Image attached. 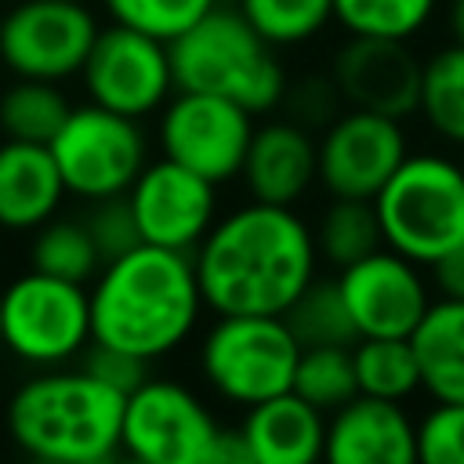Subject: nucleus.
I'll list each match as a JSON object with an SVG mask.
<instances>
[{
  "instance_id": "obj_33",
  "label": "nucleus",
  "mask_w": 464,
  "mask_h": 464,
  "mask_svg": "<svg viewBox=\"0 0 464 464\" xmlns=\"http://www.w3.org/2000/svg\"><path fill=\"white\" fill-rule=\"evenodd\" d=\"M83 221L91 228V239H94L102 261H112V257H120V254H127V250H134L141 243L127 196H112V199L91 203V214Z\"/></svg>"
},
{
  "instance_id": "obj_38",
  "label": "nucleus",
  "mask_w": 464,
  "mask_h": 464,
  "mask_svg": "<svg viewBox=\"0 0 464 464\" xmlns=\"http://www.w3.org/2000/svg\"><path fill=\"white\" fill-rule=\"evenodd\" d=\"M446 22H450V36H453L457 44H464V0H450Z\"/></svg>"
},
{
  "instance_id": "obj_19",
  "label": "nucleus",
  "mask_w": 464,
  "mask_h": 464,
  "mask_svg": "<svg viewBox=\"0 0 464 464\" xmlns=\"http://www.w3.org/2000/svg\"><path fill=\"white\" fill-rule=\"evenodd\" d=\"M65 181L47 145H0V232L25 236L47 225L65 203Z\"/></svg>"
},
{
  "instance_id": "obj_17",
  "label": "nucleus",
  "mask_w": 464,
  "mask_h": 464,
  "mask_svg": "<svg viewBox=\"0 0 464 464\" xmlns=\"http://www.w3.org/2000/svg\"><path fill=\"white\" fill-rule=\"evenodd\" d=\"M323 464H417V417L406 402L355 395L326 413Z\"/></svg>"
},
{
  "instance_id": "obj_39",
  "label": "nucleus",
  "mask_w": 464,
  "mask_h": 464,
  "mask_svg": "<svg viewBox=\"0 0 464 464\" xmlns=\"http://www.w3.org/2000/svg\"><path fill=\"white\" fill-rule=\"evenodd\" d=\"M112 464H145V460H138V457H130V453H123V450H120V453L112 457Z\"/></svg>"
},
{
  "instance_id": "obj_22",
  "label": "nucleus",
  "mask_w": 464,
  "mask_h": 464,
  "mask_svg": "<svg viewBox=\"0 0 464 464\" xmlns=\"http://www.w3.org/2000/svg\"><path fill=\"white\" fill-rule=\"evenodd\" d=\"M417 116L439 141L464 149V44H442L420 62Z\"/></svg>"
},
{
  "instance_id": "obj_40",
  "label": "nucleus",
  "mask_w": 464,
  "mask_h": 464,
  "mask_svg": "<svg viewBox=\"0 0 464 464\" xmlns=\"http://www.w3.org/2000/svg\"><path fill=\"white\" fill-rule=\"evenodd\" d=\"M25 464H58V460H25ZM87 464H112V457H105V460H87Z\"/></svg>"
},
{
  "instance_id": "obj_5",
  "label": "nucleus",
  "mask_w": 464,
  "mask_h": 464,
  "mask_svg": "<svg viewBox=\"0 0 464 464\" xmlns=\"http://www.w3.org/2000/svg\"><path fill=\"white\" fill-rule=\"evenodd\" d=\"M388 250L431 268L464 243V167L446 152H410L373 196Z\"/></svg>"
},
{
  "instance_id": "obj_31",
  "label": "nucleus",
  "mask_w": 464,
  "mask_h": 464,
  "mask_svg": "<svg viewBox=\"0 0 464 464\" xmlns=\"http://www.w3.org/2000/svg\"><path fill=\"white\" fill-rule=\"evenodd\" d=\"M221 0H102L105 14L120 25L149 33L163 44L178 40L192 22H199Z\"/></svg>"
},
{
  "instance_id": "obj_1",
  "label": "nucleus",
  "mask_w": 464,
  "mask_h": 464,
  "mask_svg": "<svg viewBox=\"0 0 464 464\" xmlns=\"http://www.w3.org/2000/svg\"><path fill=\"white\" fill-rule=\"evenodd\" d=\"M196 279L214 315H283L319 276L312 225L297 207L246 199L218 214L192 250Z\"/></svg>"
},
{
  "instance_id": "obj_35",
  "label": "nucleus",
  "mask_w": 464,
  "mask_h": 464,
  "mask_svg": "<svg viewBox=\"0 0 464 464\" xmlns=\"http://www.w3.org/2000/svg\"><path fill=\"white\" fill-rule=\"evenodd\" d=\"M80 366L87 370V373H94L98 381H105V384H112L116 392H134L145 377H149V370H152V362H145V359H138V355H130V352H116V348H105V344H91L83 355H80Z\"/></svg>"
},
{
  "instance_id": "obj_4",
  "label": "nucleus",
  "mask_w": 464,
  "mask_h": 464,
  "mask_svg": "<svg viewBox=\"0 0 464 464\" xmlns=\"http://www.w3.org/2000/svg\"><path fill=\"white\" fill-rule=\"evenodd\" d=\"M170 69L178 91H203L261 116L283 105L290 87L279 47H272L239 7H210L178 40H170Z\"/></svg>"
},
{
  "instance_id": "obj_36",
  "label": "nucleus",
  "mask_w": 464,
  "mask_h": 464,
  "mask_svg": "<svg viewBox=\"0 0 464 464\" xmlns=\"http://www.w3.org/2000/svg\"><path fill=\"white\" fill-rule=\"evenodd\" d=\"M431 286H435V297H457L464 301V243L453 246L446 257H439L431 268Z\"/></svg>"
},
{
  "instance_id": "obj_21",
  "label": "nucleus",
  "mask_w": 464,
  "mask_h": 464,
  "mask_svg": "<svg viewBox=\"0 0 464 464\" xmlns=\"http://www.w3.org/2000/svg\"><path fill=\"white\" fill-rule=\"evenodd\" d=\"M420 392L431 402H464V301L435 297L410 334Z\"/></svg>"
},
{
  "instance_id": "obj_14",
  "label": "nucleus",
  "mask_w": 464,
  "mask_h": 464,
  "mask_svg": "<svg viewBox=\"0 0 464 464\" xmlns=\"http://www.w3.org/2000/svg\"><path fill=\"white\" fill-rule=\"evenodd\" d=\"M337 286L359 337H410L435 301L428 268L388 246L344 265Z\"/></svg>"
},
{
  "instance_id": "obj_41",
  "label": "nucleus",
  "mask_w": 464,
  "mask_h": 464,
  "mask_svg": "<svg viewBox=\"0 0 464 464\" xmlns=\"http://www.w3.org/2000/svg\"><path fill=\"white\" fill-rule=\"evenodd\" d=\"M0 290H4V283H0ZM0 352H4V344H0Z\"/></svg>"
},
{
  "instance_id": "obj_27",
  "label": "nucleus",
  "mask_w": 464,
  "mask_h": 464,
  "mask_svg": "<svg viewBox=\"0 0 464 464\" xmlns=\"http://www.w3.org/2000/svg\"><path fill=\"white\" fill-rule=\"evenodd\" d=\"M286 326L301 341V348H319V344H355L359 334L352 326L348 304L341 297L337 276H315L297 301L283 312Z\"/></svg>"
},
{
  "instance_id": "obj_37",
  "label": "nucleus",
  "mask_w": 464,
  "mask_h": 464,
  "mask_svg": "<svg viewBox=\"0 0 464 464\" xmlns=\"http://www.w3.org/2000/svg\"><path fill=\"white\" fill-rule=\"evenodd\" d=\"M207 464H257L246 439L239 435V428H221L210 453H207Z\"/></svg>"
},
{
  "instance_id": "obj_2",
  "label": "nucleus",
  "mask_w": 464,
  "mask_h": 464,
  "mask_svg": "<svg viewBox=\"0 0 464 464\" xmlns=\"http://www.w3.org/2000/svg\"><path fill=\"white\" fill-rule=\"evenodd\" d=\"M87 301L91 344L130 352L145 362L185 348L207 312L192 254L152 243L102 261L87 283Z\"/></svg>"
},
{
  "instance_id": "obj_7",
  "label": "nucleus",
  "mask_w": 464,
  "mask_h": 464,
  "mask_svg": "<svg viewBox=\"0 0 464 464\" xmlns=\"http://www.w3.org/2000/svg\"><path fill=\"white\" fill-rule=\"evenodd\" d=\"M0 344L29 370L80 362L91 348L87 286L36 268L18 272L0 290Z\"/></svg>"
},
{
  "instance_id": "obj_10",
  "label": "nucleus",
  "mask_w": 464,
  "mask_h": 464,
  "mask_svg": "<svg viewBox=\"0 0 464 464\" xmlns=\"http://www.w3.org/2000/svg\"><path fill=\"white\" fill-rule=\"evenodd\" d=\"M156 116V141L167 160L188 167L218 188L239 178L250 134L257 127L254 112L218 94L174 91Z\"/></svg>"
},
{
  "instance_id": "obj_25",
  "label": "nucleus",
  "mask_w": 464,
  "mask_h": 464,
  "mask_svg": "<svg viewBox=\"0 0 464 464\" xmlns=\"http://www.w3.org/2000/svg\"><path fill=\"white\" fill-rule=\"evenodd\" d=\"M312 236H315L319 261L337 268V272L344 265L373 254L377 246H384L373 199H337V196H330L319 221L312 225Z\"/></svg>"
},
{
  "instance_id": "obj_23",
  "label": "nucleus",
  "mask_w": 464,
  "mask_h": 464,
  "mask_svg": "<svg viewBox=\"0 0 464 464\" xmlns=\"http://www.w3.org/2000/svg\"><path fill=\"white\" fill-rule=\"evenodd\" d=\"M359 395L410 402L420 392V366L410 337H359L352 344Z\"/></svg>"
},
{
  "instance_id": "obj_32",
  "label": "nucleus",
  "mask_w": 464,
  "mask_h": 464,
  "mask_svg": "<svg viewBox=\"0 0 464 464\" xmlns=\"http://www.w3.org/2000/svg\"><path fill=\"white\" fill-rule=\"evenodd\" d=\"M417 464H464V402H431L417 417Z\"/></svg>"
},
{
  "instance_id": "obj_12",
  "label": "nucleus",
  "mask_w": 464,
  "mask_h": 464,
  "mask_svg": "<svg viewBox=\"0 0 464 464\" xmlns=\"http://www.w3.org/2000/svg\"><path fill=\"white\" fill-rule=\"evenodd\" d=\"M80 80L87 102L130 120L156 116L178 91L170 69V44L120 22L98 29Z\"/></svg>"
},
{
  "instance_id": "obj_13",
  "label": "nucleus",
  "mask_w": 464,
  "mask_h": 464,
  "mask_svg": "<svg viewBox=\"0 0 464 464\" xmlns=\"http://www.w3.org/2000/svg\"><path fill=\"white\" fill-rule=\"evenodd\" d=\"M319 149V185L337 199H373L384 181L410 156V138L402 120L341 109L315 138Z\"/></svg>"
},
{
  "instance_id": "obj_15",
  "label": "nucleus",
  "mask_w": 464,
  "mask_h": 464,
  "mask_svg": "<svg viewBox=\"0 0 464 464\" xmlns=\"http://www.w3.org/2000/svg\"><path fill=\"white\" fill-rule=\"evenodd\" d=\"M127 203L141 243L192 254L218 221V185L188 167L160 156L127 188Z\"/></svg>"
},
{
  "instance_id": "obj_26",
  "label": "nucleus",
  "mask_w": 464,
  "mask_h": 464,
  "mask_svg": "<svg viewBox=\"0 0 464 464\" xmlns=\"http://www.w3.org/2000/svg\"><path fill=\"white\" fill-rule=\"evenodd\" d=\"M29 268L87 286L102 268V254L91 239L87 221L54 214L47 225H40L29 243Z\"/></svg>"
},
{
  "instance_id": "obj_6",
  "label": "nucleus",
  "mask_w": 464,
  "mask_h": 464,
  "mask_svg": "<svg viewBox=\"0 0 464 464\" xmlns=\"http://www.w3.org/2000/svg\"><path fill=\"white\" fill-rule=\"evenodd\" d=\"M297 359L301 341L283 315H214L196 344L199 377L239 410L290 392Z\"/></svg>"
},
{
  "instance_id": "obj_24",
  "label": "nucleus",
  "mask_w": 464,
  "mask_h": 464,
  "mask_svg": "<svg viewBox=\"0 0 464 464\" xmlns=\"http://www.w3.org/2000/svg\"><path fill=\"white\" fill-rule=\"evenodd\" d=\"M69 112H72V102L65 98L62 83L14 76V83L0 94V134L7 141L47 145Z\"/></svg>"
},
{
  "instance_id": "obj_28",
  "label": "nucleus",
  "mask_w": 464,
  "mask_h": 464,
  "mask_svg": "<svg viewBox=\"0 0 464 464\" xmlns=\"http://www.w3.org/2000/svg\"><path fill=\"white\" fill-rule=\"evenodd\" d=\"M439 0H334V22L348 36L413 40L435 18Z\"/></svg>"
},
{
  "instance_id": "obj_9",
  "label": "nucleus",
  "mask_w": 464,
  "mask_h": 464,
  "mask_svg": "<svg viewBox=\"0 0 464 464\" xmlns=\"http://www.w3.org/2000/svg\"><path fill=\"white\" fill-rule=\"evenodd\" d=\"M221 424L207 399L178 377H145L123 399L120 450L145 464H207Z\"/></svg>"
},
{
  "instance_id": "obj_30",
  "label": "nucleus",
  "mask_w": 464,
  "mask_h": 464,
  "mask_svg": "<svg viewBox=\"0 0 464 464\" xmlns=\"http://www.w3.org/2000/svg\"><path fill=\"white\" fill-rule=\"evenodd\" d=\"M236 7L272 47H301L334 22V0H236Z\"/></svg>"
},
{
  "instance_id": "obj_42",
  "label": "nucleus",
  "mask_w": 464,
  "mask_h": 464,
  "mask_svg": "<svg viewBox=\"0 0 464 464\" xmlns=\"http://www.w3.org/2000/svg\"><path fill=\"white\" fill-rule=\"evenodd\" d=\"M460 167H464V160H460Z\"/></svg>"
},
{
  "instance_id": "obj_29",
  "label": "nucleus",
  "mask_w": 464,
  "mask_h": 464,
  "mask_svg": "<svg viewBox=\"0 0 464 464\" xmlns=\"http://www.w3.org/2000/svg\"><path fill=\"white\" fill-rule=\"evenodd\" d=\"M304 402H312L323 413L341 410L359 395L355 384V362H352V344H319V348H301L297 370H294V388Z\"/></svg>"
},
{
  "instance_id": "obj_11",
  "label": "nucleus",
  "mask_w": 464,
  "mask_h": 464,
  "mask_svg": "<svg viewBox=\"0 0 464 464\" xmlns=\"http://www.w3.org/2000/svg\"><path fill=\"white\" fill-rule=\"evenodd\" d=\"M98 29L83 0H18L0 14V62L11 76L65 83L80 76Z\"/></svg>"
},
{
  "instance_id": "obj_34",
  "label": "nucleus",
  "mask_w": 464,
  "mask_h": 464,
  "mask_svg": "<svg viewBox=\"0 0 464 464\" xmlns=\"http://www.w3.org/2000/svg\"><path fill=\"white\" fill-rule=\"evenodd\" d=\"M283 105H286L290 120L301 123V127H308V130H323L344 109V102H341V94H337V87H334L330 76H315V80H304V83L286 87Z\"/></svg>"
},
{
  "instance_id": "obj_20",
  "label": "nucleus",
  "mask_w": 464,
  "mask_h": 464,
  "mask_svg": "<svg viewBox=\"0 0 464 464\" xmlns=\"http://www.w3.org/2000/svg\"><path fill=\"white\" fill-rule=\"evenodd\" d=\"M239 435L257 464H323L326 413L297 392H283L250 406L239 420Z\"/></svg>"
},
{
  "instance_id": "obj_3",
  "label": "nucleus",
  "mask_w": 464,
  "mask_h": 464,
  "mask_svg": "<svg viewBox=\"0 0 464 464\" xmlns=\"http://www.w3.org/2000/svg\"><path fill=\"white\" fill-rule=\"evenodd\" d=\"M123 399L80 362L33 370L7 395L4 428L22 460H105L120 453Z\"/></svg>"
},
{
  "instance_id": "obj_8",
  "label": "nucleus",
  "mask_w": 464,
  "mask_h": 464,
  "mask_svg": "<svg viewBox=\"0 0 464 464\" xmlns=\"http://www.w3.org/2000/svg\"><path fill=\"white\" fill-rule=\"evenodd\" d=\"M47 149L58 163L65 192L83 203L127 196L149 163V138L141 120L120 116L94 102L72 105Z\"/></svg>"
},
{
  "instance_id": "obj_16",
  "label": "nucleus",
  "mask_w": 464,
  "mask_h": 464,
  "mask_svg": "<svg viewBox=\"0 0 464 464\" xmlns=\"http://www.w3.org/2000/svg\"><path fill=\"white\" fill-rule=\"evenodd\" d=\"M330 80L348 109H366L395 120L417 116L420 58L406 40L348 36L330 62Z\"/></svg>"
},
{
  "instance_id": "obj_18",
  "label": "nucleus",
  "mask_w": 464,
  "mask_h": 464,
  "mask_svg": "<svg viewBox=\"0 0 464 464\" xmlns=\"http://www.w3.org/2000/svg\"><path fill=\"white\" fill-rule=\"evenodd\" d=\"M239 181L250 199L276 203V207H297L315 185H319V149L315 134L301 123L268 120L254 127Z\"/></svg>"
}]
</instances>
